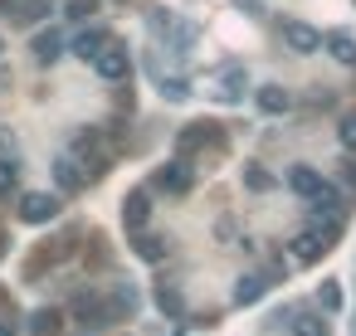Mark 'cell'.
I'll use <instances>...</instances> for the list:
<instances>
[{
    "instance_id": "30bf717a",
    "label": "cell",
    "mask_w": 356,
    "mask_h": 336,
    "mask_svg": "<svg viewBox=\"0 0 356 336\" xmlns=\"http://www.w3.org/2000/svg\"><path fill=\"white\" fill-rule=\"evenodd\" d=\"M147 215H152V190H132V195L122 200V224H127L132 234H142Z\"/></svg>"
},
{
    "instance_id": "44dd1931",
    "label": "cell",
    "mask_w": 356,
    "mask_h": 336,
    "mask_svg": "<svg viewBox=\"0 0 356 336\" xmlns=\"http://www.w3.org/2000/svg\"><path fill=\"white\" fill-rule=\"evenodd\" d=\"M156 88H161V98H171V103H186V93H191V83L186 78H166V74H156Z\"/></svg>"
},
{
    "instance_id": "ba28073f",
    "label": "cell",
    "mask_w": 356,
    "mask_h": 336,
    "mask_svg": "<svg viewBox=\"0 0 356 336\" xmlns=\"http://www.w3.org/2000/svg\"><path fill=\"white\" fill-rule=\"evenodd\" d=\"M322 185H327V180H322V171H317V166H302V161H298V166H288V190H298L302 200H317V195H322Z\"/></svg>"
},
{
    "instance_id": "8992f818",
    "label": "cell",
    "mask_w": 356,
    "mask_h": 336,
    "mask_svg": "<svg viewBox=\"0 0 356 336\" xmlns=\"http://www.w3.org/2000/svg\"><path fill=\"white\" fill-rule=\"evenodd\" d=\"M215 88H220V103H244V88H249L244 64H225V69L215 74Z\"/></svg>"
},
{
    "instance_id": "83f0119b",
    "label": "cell",
    "mask_w": 356,
    "mask_h": 336,
    "mask_svg": "<svg viewBox=\"0 0 356 336\" xmlns=\"http://www.w3.org/2000/svg\"><path fill=\"white\" fill-rule=\"evenodd\" d=\"M0 336H15V326H10V321H0Z\"/></svg>"
},
{
    "instance_id": "7a4b0ae2",
    "label": "cell",
    "mask_w": 356,
    "mask_h": 336,
    "mask_svg": "<svg viewBox=\"0 0 356 336\" xmlns=\"http://www.w3.org/2000/svg\"><path fill=\"white\" fill-rule=\"evenodd\" d=\"M20 219H25V224H54V219H59V195H49V190L20 195Z\"/></svg>"
},
{
    "instance_id": "603a6c76",
    "label": "cell",
    "mask_w": 356,
    "mask_h": 336,
    "mask_svg": "<svg viewBox=\"0 0 356 336\" xmlns=\"http://www.w3.org/2000/svg\"><path fill=\"white\" fill-rule=\"evenodd\" d=\"M317 297H322V307H327V312H337V307H341V283H332V278H327V283L317 287Z\"/></svg>"
},
{
    "instance_id": "7c38bea8",
    "label": "cell",
    "mask_w": 356,
    "mask_h": 336,
    "mask_svg": "<svg viewBox=\"0 0 356 336\" xmlns=\"http://www.w3.org/2000/svg\"><path fill=\"white\" fill-rule=\"evenodd\" d=\"M264 287H268V278H264V273L239 278V283H234V307H254V302L264 297Z\"/></svg>"
},
{
    "instance_id": "5bb4252c",
    "label": "cell",
    "mask_w": 356,
    "mask_h": 336,
    "mask_svg": "<svg viewBox=\"0 0 356 336\" xmlns=\"http://www.w3.org/2000/svg\"><path fill=\"white\" fill-rule=\"evenodd\" d=\"M259 108H264L268 117H278V112H288V108H293V98H288V88L264 83V88H259Z\"/></svg>"
},
{
    "instance_id": "52a82bcc",
    "label": "cell",
    "mask_w": 356,
    "mask_h": 336,
    "mask_svg": "<svg viewBox=\"0 0 356 336\" xmlns=\"http://www.w3.org/2000/svg\"><path fill=\"white\" fill-rule=\"evenodd\" d=\"M288 253H293V263H317V258L327 253V239H322L317 229H298V234L288 239Z\"/></svg>"
},
{
    "instance_id": "277c9868",
    "label": "cell",
    "mask_w": 356,
    "mask_h": 336,
    "mask_svg": "<svg viewBox=\"0 0 356 336\" xmlns=\"http://www.w3.org/2000/svg\"><path fill=\"white\" fill-rule=\"evenodd\" d=\"M93 69H98V78H108V83H122L127 78V69H132V59H127V49L122 44H103V54L93 59Z\"/></svg>"
},
{
    "instance_id": "3957f363",
    "label": "cell",
    "mask_w": 356,
    "mask_h": 336,
    "mask_svg": "<svg viewBox=\"0 0 356 336\" xmlns=\"http://www.w3.org/2000/svg\"><path fill=\"white\" fill-rule=\"evenodd\" d=\"M6 15H10V25H20V30H35L40 20L54 15V0H10Z\"/></svg>"
},
{
    "instance_id": "4316f807",
    "label": "cell",
    "mask_w": 356,
    "mask_h": 336,
    "mask_svg": "<svg viewBox=\"0 0 356 336\" xmlns=\"http://www.w3.org/2000/svg\"><path fill=\"white\" fill-rule=\"evenodd\" d=\"M69 15H74V20H83V15H93V0H74V6H69Z\"/></svg>"
},
{
    "instance_id": "d4e9b609",
    "label": "cell",
    "mask_w": 356,
    "mask_h": 336,
    "mask_svg": "<svg viewBox=\"0 0 356 336\" xmlns=\"http://www.w3.org/2000/svg\"><path fill=\"white\" fill-rule=\"evenodd\" d=\"M15 180H20L15 161H0V195H10V190H15Z\"/></svg>"
},
{
    "instance_id": "484cf974",
    "label": "cell",
    "mask_w": 356,
    "mask_h": 336,
    "mask_svg": "<svg viewBox=\"0 0 356 336\" xmlns=\"http://www.w3.org/2000/svg\"><path fill=\"white\" fill-rule=\"evenodd\" d=\"M156 302H161V312H181V297H176L171 287H161V297H156Z\"/></svg>"
},
{
    "instance_id": "f1b7e54d",
    "label": "cell",
    "mask_w": 356,
    "mask_h": 336,
    "mask_svg": "<svg viewBox=\"0 0 356 336\" xmlns=\"http://www.w3.org/2000/svg\"><path fill=\"white\" fill-rule=\"evenodd\" d=\"M0 6H10V0H0Z\"/></svg>"
},
{
    "instance_id": "d6986e66",
    "label": "cell",
    "mask_w": 356,
    "mask_h": 336,
    "mask_svg": "<svg viewBox=\"0 0 356 336\" xmlns=\"http://www.w3.org/2000/svg\"><path fill=\"white\" fill-rule=\"evenodd\" d=\"M293 336H327V321L317 312H293Z\"/></svg>"
},
{
    "instance_id": "9c48e42d",
    "label": "cell",
    "mask_w": 356,
    "mask_h": 336,
    "mask_svg": "<svg viewBox=\"0 0 356 336\" xmlns=\"http://www.w3.org/2000/svg\"><path fill=\"white\" fill-rule=\"evenodd\" d=\"M283 44H288L293 54H312V49L322 44V35H317L312 25H302V20H283Z\"/></svg>"
},
{
    "instance_id": "5b68a950",
    "label": "cell",
    "mask_w": 356,
    "mask_h": 336,
    "mask_svg": "<svg viewBox=\"0 0 356 336\" xmlns=\"http://www.w3.org/2000/svg\"><path fill=\"white\" fill-rule=\"evenodd\" d=\"M152 185H156V190H166V195H186V190L195 185V176H191V166H186V161H166V166H156Z\"/></svg>"
},
{
    "instance_id": "2e32d148",
    "label": "cell",
    "mask_w": 356,
    "mask_h": 336,
    "mask_svg": "<svg viewBox=\"0 0 356 336\" xmlns=\"http://www.w3.org/2000/svg\"><path fill=\"white\" fill-rule=\"evenodd\" d=\"M103 44H108V35H103V30H83V35L74 40V54H79L83 64H93V59L103 54Z\"/></svg>"
},
{
    "instance_id": "7402d4cb",
    "label": "cell",
    "mask_w": 356,
    "mask_h": 336,
    "mask_svg": "<svg viewBox=\"0 0 356 336\" xmlns=\"http://www.w3.org/2000/svg\"><path fill=\"white\" fill-rule=\"evenodd\" d=\"M244 185H249V190H259V195H264V190H273V176H268V171H264V166H254V161H249V166H244Z\"/></svg>"
},
{
    "instance_id": "ac0fdd59",
    "label": "cell",
    "mask_w": 356,
    "mask_h": 336,
    "mask_svg": "<svg viewBox=\"0 0 356 336\" xmlns=\"http://www.w3.org/2000/svg\"><path fill=\"white\" fill-rule=\"evenodd\" d=\"M54 180H59V190H79V185H83L79 161H74V156H59V161H54Z\"/></svg>"
},
{
    "instance_id": "ffe728a7",
    "label": "cell",
    "mask_w": 356,
    "mask_h": 336,
    "mask_svg": "<svg viewBox=\"0 0 356 336\" xmlns=\"http://www.w3.org/2000/svg\"><path fill=\"white\" fill-rule=\"evenodd\" d=\"M132 244H137V258H147V263H156V258L166 253V239H161V234H137Z\"/></svg>"
},
{
    "instance_id": "cb8c5ba5",
    "label": "cell",
    "mask_w": 356,
    "mask_h": 336,
    "mask_svg": "<svg viewBox=\"0 0 356 336\" xmlns=\"http://www.w3.org/2000/svg\"><path fill=\"white\" fill-rule=\"evenodd\" d=\"M337 137H341V146H346V151H356V112H346V117H341Z\"/></svg>"
},
{
    "instance_id": "8fae6325",
    "label": "cell",
    "mask_w": 356,
    "mask_h": 336,
    "mask_svg": "<svg viewBox=\"0 0 356 336\" xmlns=\"http://www.w3.org/2000/svg\"><path fill=\"white\" fill-rule=\"evenodd\" d=\"M317 49H327L341 69H356V40L346 35V30H332V35H322V44Z\"/></svg>"
},
{
    "instance_id": "e0dca14e",
    "label": "cell",
    "mask_w": 356,
    "mask_h": 336,
    "mask_svg": "<svg viewBox=\"0 0 356 336\" xmlns=\"http://www.w3.org/2000/svg\"><path fill=\"white\" fill-rule=\"evenodd\" d=\"M215 137H220V127H215V122H191V127L181 132V151H195L200 142H215Z\"/></svg>"
},
{
    "instance_id": "4fadbf2b",
    "label": "cell",
    "mask_w": 356,
    "mask_h": 336,
    "mask_svg": "<svg viewBox=\"0 0 356 336\" xmlns=\"http://www.w3.org/2000/svg\"><path fill=\"white\" fill-rule=\"evenodd\" d=\"M30 49H35V59H40V64H54V59L64 54V35H59V30H44V35H35V44H30Z\"/></svg>"
},
{
    "instance_id": "9a60e30c",
    "label": "cell",
    "mask_w": 356,
    "mask_h": 336,
    "mask_svg": "<svg viewBox=\"0 0 356 336\" xmlns=\"http://www.w3.org/2000/svg\"><path fill=\"white\" fill-rule=\"evenodd\" d=\"M59 326H64V312H59V307L30 312V331H35V336H59Z\"/></svg>"
},
{
    "instance_id": "6da1fadb",
    "label": "cell",
    "mask_w": 356,
    "mask_h": 336,
    "mask_svg": "<svg viewBox=\"0 0 356 336\" xmlns=\"http://www.w3.org/2000/svg\"><path fill=\"white\" fill-rule=\"evenodd\" d=\"M74 317H79L83 326H108V321H118L122 312H118V302H108L103 292H79V297H74Z\"/></svg>"
}]
</instances>
